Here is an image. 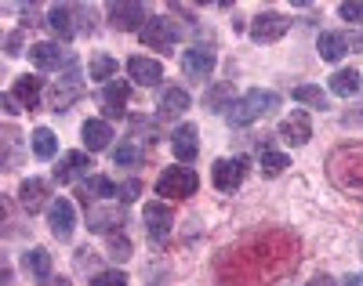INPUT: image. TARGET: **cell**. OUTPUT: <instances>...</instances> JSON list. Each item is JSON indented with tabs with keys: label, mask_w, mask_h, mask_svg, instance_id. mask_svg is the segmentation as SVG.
<instances>
[{
	"label": "cell",
	"mask_w": 363,
	"mask_h": 286,
	"mask_svg": "<svg viewBox=\"0 0 363 286\" xmlns=\"http://www.w3.org/2000/svg\"><path fill=\"white\" fill-rule=\"evenodd\" d=\"M215 62H218V55H215L211 44H193L186 55H182V69H186V76H193V80H207L211 73H215Z\"/></svg>",
	"instance_id": "6"
},
{
	"label": "cell",
	"mask_w": 363,
	"mask_h": 286,
	"mask_svg": "<svg viewBox=\"0 0 363 286\" xmlns=\"http://www.w3.org/2000/svg\"><path fill=\"white\" fill-rule=\"evenodd\" d=\"M189 109V94L182 91V87H164L160 91V116L167 120V116H182Z\"/></svg>",
	"instance_id": "25"
},
{
	"label": "cell",
	"mask_w": 363,
	"mask_h": 286,
	"mask_svg": "<svg viewBox=\"0 0 363 286\" xmlns=\"http://www.w3.org/2000/svg\"><path fill=\"white\" fill-rule=\"evenodd\" d=\"M294 102H306L313 109H327V94L313 84H301V87H294Z\"/></svg>",
	"instance_id": "29"
},
{
	"label": "cell",
	"mask_w": 363,
	"mask_h": 286,
	"mask_svg": "<svg viewBox=\"0 0 363 286\" xmlns=\"http://www.w3.org/2000/svg\"><path fill=\"white\" fill-rule=\"evenodd\" d=\"M327 171H330V181H335L342 193L363 200V145H342L330 152L327 160Z\"/></svg>",
	"instance_id": "1"
},
{
	"label": "cell",
	"mask_w": 363,
	"mask_h": 286,
	"mask_svg": "<svg viewBox=\"0 0 363 286\" xmlns=\"http://www.w3.org/2000/svg\"><path fill=\"white\" fill-rule=\"evenodd\" d=\"M109 225H120V214H113V210H91V214H87V229L106 232Z\"/></svg>",
	"instance_id": "32"
},
{
	"label": "cell",
	"mask_w": 363,
	"mask_h": 286,
	"mask_svg": "<svg viewBox=\"0 0 363 286\" xmlns=\"http://www.w3.org/2000/svg\"><path fill=\"white\" fill-rule=\"evenodd\" d=\"M18 203H22V210L37 214V210L48 203V181H40V178H26V181L18 185ZM48 207H51V203H48Z\"/></svg>",
	"instance_id": "18"
},
{
	"label": "cell",
	"mask_w": 363,
	"mask_h": 286,
	"mask_svg": "<svg viewBox=\"0 0 363 286\" xmlns=\"http://www.w3.org/2000/svg\"><path fill=\"white\" fill-rule=\"evenodd\" d=\"M345 22H363V0H349V4L338 8Z\"/></svg>",
	"instance_id": "37"
},
{
	"label": "cell",
	"mask_w": 363,
	"mask_h": 286,
	"mask_svg": "<svg viewBox=\"0 0 363 286\" xmlns=\"http://www.w3.org/2000/svg\"><path fill=\"white\" fill-rule=\"evenodd\" d=\"M196 185H200L196 171H189V167H167L157 178V196H164V200H186V196L196 193Z\"/></svg>",
	"instance_id": "3"
},
{
	"label": "cell",
	"mask_w": 363,
	"mask_h": 286,
	"mask_svg": "<svg viewBox=\"0 0 363 286\" xmlns=\"http://www.w3.org/2000/svg\"><path fill=\"white\" fill-rule=\"evenodd\" d=\"M280 105V94H272V91H247V94H240V98L229 105V113H225V120L233 123V127H247V123H255V120H262L265 113H272Z\"/></svg>",
	"instance_id": "2"
},
{
	"label": "cell",
	"mask_w": 363,
	"mask_h": 286,
	"mask_svg": "<svg viewBox=\"0 0 363 286\" xmlns=\"http://www.w3.org/2000/svg\"><path fill=\"white\" fill-rule=\"evenodd\" d=\"M142 149H135V145H116L113 149V164L116 167H135V164H142Z\"/></svg>",
	"instance_id": "30"
},
{
	"label": "cell",
	"mask_w": 363,
	"mask_h": 286,
	"mask_svg": "<svg viewBox=\"0 0 363 286\" xmlns=\"http://www.w3.org/2000/svg\"><path fill=\"white\" fill-rule=\"evenodd\" d=\"M48 225H51V236L58 239V243H66V239H73V229H77V214H73V203L69 200H51V207H48Z\"/></svg>",
	"instance_id": "7"
},
{
	"label": "cell",
	"mask_w": 363,
	"mask_h": 286,
	"mask_svg": "<svg viewBox=\"0 0 363 286\" xmlns=\"http://www.w3.org/2000/svg\"><path fill=\"white\" fill-rule=\"evenodd\" d=\"M128 94H131L128 80L106 84V87H102V109H106V116H120V113H124V109H128Z\"/></svg>",
	"instance_id": "20"
},
{
	"label": "cell",
	"mask_w": 363,
	"mask_h": 286,
	"mask_svg": "<svg viewBox=\"0 0 363 286\" xmlns=\"http://www.w3.org/2000/svg\"><path fill=\"white\" fill-rule=\"evenodd\" d=\"M22 265H26V272H29V275H37L40 282H48V279H51V253H48L44 246L26 250V253H22Z\"/></svg>",
	"instance_id": "24"
},
{
	"label": "cell",
	"mask_w": 363,
	"mask_h": 286,
	"mask_svg": "<svg viewBox=\"0 0 363 286\" xmlns=\"http://www.w3.org/2000/svg\"><path fill=\"white\" fill-rule=\"evenodd\" d=\"M77 196H80L84 207L102 203V200H116V185H113L109 178H102V174H91L84 185H77Z\"/></svg>",
	"instance_id": "14"
},
{
	"label": "cell",
	"mask_w": 363,
	"mask_h": 286,
	"mask_svg": "<svg viewBox=\"0 0 363 286\" xmlns=\"http://www.w3.org/2000/svg\"><path fill=\"white\" fill-rule=\"evenodd\" d=\"M138 37H142L145 47H153V51H174V44H178V37H182V29H178L174 18L157 15V18L145 22V29H142Z\"/></svg>",
	"instance_id": "4"
},
{
	"label": "cell",
	"mask_w": 363,
	"mask_h": 286,
	"mask_svg": "<svg viewBox=\"0 0 363 286\" xmlns=\"http://www.w3.org/2000/svg\"><path fill=\"white\" fill-rule=\"evenodd\" d=\"M87 171H91V156L87 152H66L55 167V181L58 185H84L87 181Z\"/></svg>",
	"instance_id": "9"
},
{
	"label": "cell",
	"mask_w": 363,
	"mask_h": 286,
	"mask_svg": "<svg viewBox=\"0 0 363 286\" xmlns=\"http://www.w3.org/2000/svg\"><path fill=\"white\" fill-rule=\"evenodd\" d=\"M359 91V73L356 69H338L330 76V94H338V98H352Z\"/></svg>",
	"instance_id": "26"
},
{
	"label": "cell",
	"mask_w": 363,
	"mask_h": 286,
	"mask_svg": "<svg viewBox=\"0 0 363 286\" xmlns=\"http://www.w3.org/2000/svg\"><path fill=\"white\" fill-rule=\"evenodd\" d=\"M40 91H44V80L26 73V76H18V80H15V87H11L8 94L15 98V105H18V109H37V102H40Z\"/></svg>",
	"instance_id": "17"
},
{
	"label": "cell",
	"mask_w": 363,
	"mask_h": 286,
	"mask_svg": "<svg viewBox=\"0 0 363 286\" xmlns=\"http://www.w3.org/2000/svg\"><path fill=\"white\" fill-rule=\"evenodd\" d=\"M211 178H215V188H222V193H233V188L247 178V164H244V160H218L215 171H211Z\"/></svg>",
	"instance_id": "15"
},
{
	"label": "cell",
	"mask_w": 363,
	"mask_h": 286,
	"mask_svg": "<svg viewBox=\"0 0 363 286\" xmlns=\"http://www.w3.org/2000/svg\"><path fill=\"white\" fill-rule=\"evenodd\" d=\"M284 167H291V160L284 152H277V149H262V171L265 174H280Z\"/></svg>",
	"instance_id": "31"
},
{
	"label": "cell",
	"mask_w": 363,
	"mask_h": 286,
	"mask_svg": "<svg viewBox=\"0 0 363 286\" xmlns=\"http://www.w3.org/2000/svg\"><path fill=\"white\" fill-rule=\"evenodd\" d=\"M109 258L113 261H128L131 258V243L124 236H109Z\"/></svg>",
	"instance_id": "33"
},
{
	"label": "cell",
	"mask_w": 363,
	"mask_h": 286,
	"mask_svg": "<svg viewBox=\"0 0 363 286\" xmlns=\"http://www.w3.org/2000/svg\"><path fill=\"white\" fill-rule=\"evenodd\" d=\"M233 94V84H218V87H211L207 91V109H225L222 102Z\"/></svg>",
	"instance_id": "34"
},
{
	"label": "cell",
	"mask_w": 363,
	"mask_h": 286,
	"mask_svg": "<svg viewBox=\"0 0 363 286\" xmlns=\"http://www.w3.org/2000/svg\"><path fill=\"white\" fill-rule=\"evenodd\" d=\"M29 145H33V152L40 156V160H51V156L58 152V138L48 131V127H37V131L29 135Z\"/></svg>",
	"instance_id": "27"
},
{
	"label": "cell",
	"mask_w": 363,
	"mask_h": 286,
	"mask_svg": "<svg viewBox=\"0 0 363 286\" xmlns=\"http://www.w3.org/2000/svg\"><path fill=\"white\" fill-rule=\"evenodd\" d=\"M73 18H77V8H66V4L48 11V25H51L62 40H69V37H77V33H80V25H77Z\"/></svg>",
	"instance_id": "22"
},
{
	"label": "cell",
	"mask_w": 363,
	"mask_h": 286,
	"mask_svg": "<svg viewBox=\"0 0 363 286\" xmlns=\"http://www.w3.org/2000/svg\"><path fill=\"white\" fill-rule=\"evenodd\" d=\"M138 193H142V185L131 178V181H124V185H116V200L120 203H135L138 200Z\"/></svg>",
	"instance_id": "35"
},
{
	"label": "cell",
	"mask_w": 363,
	"mask_h": 286,
	"mask_svg": "<svg viewBox=\"0 0 363 286\" xmlns=\"http://www.w3.org/2000/svg\"><path fill=\"white\" fill-rule=\"evenodd\" d=\"M171 149H174V156H178L182 164L196 160V149H200V142H196V127H193V123H182L178 131L171 135Z\"/></svg>",
	"instance_id": "19"
},
{
	"label": "cell",
	"mask_w": 363,
	"mask_h": 286,
	"mask_svg": "<svg viewBox=\"0 0 363 286\" xmlns=\"http://www.w3.org/2000/svg\"><path fill=\"white\" fill-rule=\"evenodd\" d=\"M280 138H284L287 145H306V142L313 138V120H309V113L291 109V116H284V123H280Z\"/></svg>",
	"instance_id": "10"
},
{
	"label": "cell",
	"mask_w": 363,
	"mask_h": 286,
	"mask_svg": "<svg viewBox=\"0 0 363 286\" xmlns=\"http://www.w3.org/2000/svg\"><path fill=\"white\" fill-rule=\"evenodd\" d=\"M29 58H33L37 69H62V66H73V62H77V58H69L62 47L51 44V40L33 44V47H29Z\"/></svg>",
	"instance_id": "12"
},
{
	"label": "cell",
	"mask_w": 363,
	"mask_h": 286,
	"mask_svg": "<svg viewBox=\"0 0 363 286\" xmlns=\"http://www.w3.org/2000/svg\"><path fill=\"white\" fill-rule=\"evenodd\" d=\"M8 55H22V29H15L8 37Z\"/></svg>",
	"instance_id": "38"
},
{
	"label": "cell",
	"mask_w": 363,
	"mask_h": 286,
	"mask_svg": "<svg viewBox=\"0 0 363 286\" xmlns=\"http://www.w3.org/2000/svg\"><path fill=\"white\" fill-rule=\"evenodd\" d=\"M128 76H131L138 87H157V84L164 80V69H160L157 58L135 55V58H128Z\"/></svg>",
	"instance_id": "13"
},
{
	"label": "cell",
	"mask_w": 363,
	"mask_h": 286,
	"mask_svg": "<svg viewBox=\"0 0 363 286\" xmlns=\"http://www.w3.org/2000/svg\"><path fill=\"white\" fill-rule=\"evenodd\" d=\"M109 22L116 29H124V33H131V29H138V33H142L149 18H145V8L142 4H113L109 8Z\"/></svg>",
	"instance_id": "16"
},
{
	"label": "cell",
	"mask_w": 363,
	"mask_h": 286,
	"mask_svg": "<svg viewBox=\"0 0 363 286\" xmlns=\"http://www.w3.org/2000/svg\"><path fill=\"white\" fill-rule=\"evenodd\" d=\"M171 229H174V210L167 203H145V232L160 243L171 236Z\"/></svg>",
	"instance_id": "11"
},
{
	"label": "cell",
	"mask_w": 363,
	"mask_h": 286,
	"mask_svg": "<svg viewBox=\"0 0 363 286\" xmlns=\"http://www.w3.org/2000/svg\"><path fill=\"white\" fill-rule=\"evenodd\" d=\"M316 51H320V58H323V62H338V58L349 51V37H345V33H338V29H330V33H320Z\"/></svg>",
	"instance_id": "23"
},
{
	"label": "cell",
	"mask_w": 363,
	"mask_h": 286,
	"mask_svg": "<svg viewBox=\"0 0 363 286\" xmlns=\"http://www.w3.org/2000/svg\"><path fill=\"white\" fill-rule=\"evenodd\" d=\"M345 286H363V272H352V275H345Z\"/></svg>",
	"instance_id": "40"
},
{
	"label": "cell",
	"mask_w": 363,
	"mask_h": 286,
	"mask_svg": "<svg viewBox=\"0 0 363 286\" xmlns=\"http://www.w3.org/2000/svg\"><path fill=\"white\" fill-rule=\"evenodd\" d=\"M80 94H84V76H80V66L73 62V66L66 69V76L51 87V109L62 113L66 105H73V102L80 98Z\"/></svg>",
	"instance_id": "5"
},
{
	"label": "cell",
	"mask_w": 363,
	"mask_h": 286,
	"mask_svg": "<svg viewBox=\"0 0 363 286\" xmlns=\"http://www.w3.org/2000/svg\"><path fill=\"white\" fill-rule=\"evenodd\" d=\"M80 138H84L87 152H102V149H109L113 131H109V123H106V120H87V123L80 127Z\"/></svg>",
	"instance_id": "21"
},
{
	"label": "cell",
	"mask_w": 363,
	"mask_h": 286,
	"mask_svg": "<svg viewBox=\"0 0 363 286\" xmlns=\"http://www.w3.org/2000/svg\"><path fill=\"white\" fill-rule=\"evenodd\" d=\"M309 286H338V282H335V279H330V275H316V279H313Z\"/></svg>",
	"instance_id": "39"
},
{
	"label": "cell",
	"mask_w": 363,
	"mask_h": 286,
	"mask_svg": "<svg viewBox=\"0 0 363 286\" xmlns=\"http://www.w3.org/2000/svg\"><path fill=\"white\" fill-rule=\"evenodd\" d=\"M287 29H291V18H284V15H277V11H262V15L251 22V40H255V44H272V40H280Z\"/></svg>",
	"instance_id": "8"
},
{
	"label": "cell",
	"mask_w": 363,
	"mask_h": 286,
	"mask_svg": "<svg viewBox=\"0 0 363 286\" xmlns=\"http://www.w3.org/2000/svg\"><path fill=\"white\" fill-rule=\"evenodd\" d=\"M44 286H69V279H62V275H58V279H48Z\"/></svg>",
	"instance_id": "41"
},
{
	"label": "cell",
	"mask_w": 363,
	"mask_h": 286,
	"mask_svg": "<svg viewBox=\"0 0 363 286\" xmlns=\"http://www.w3.org/2000/svg\"><path fill=\"white\" fill-rule=\"evenodd\" d=\"M91 80L113 84L116 80V58H109V55H95V58H91Z\"/></svg>",
	"instance_id": "28"
},
{
	"label": "cell",
	"mask_w": 363,
	"mask_h": 286,
	"mask_svg": "<svg viewBox=\"0 0 363 286\" xmlns=\"http://www.w3.org/2000/svg\"><path fill=\"white\" fill-rule=\"evenodd\" d=\"M91 286H128V275L116 272V268H113V272H99Z\"/></svg>",
	"instance_id": "36"
}]
</instances>
